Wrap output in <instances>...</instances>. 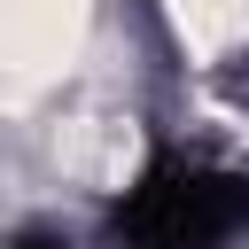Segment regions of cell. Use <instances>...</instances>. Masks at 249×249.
Listing matches in <instances>:
<instances>
[{
	"label": "cell",
	"instance_id": "obj_1",
	"mask_svg": "<svg viewBox=\"0 0 249 249\" xmlns=\"http://www.w3.org/2000/svg\"><path fill=\"white\" fill-rule=\"evenodd\" d=\"M78 0H0V70H47L70 54Z\"/></svg>",
	"mask_w": 249,
	"mask_h": 249
}]
</instances>
